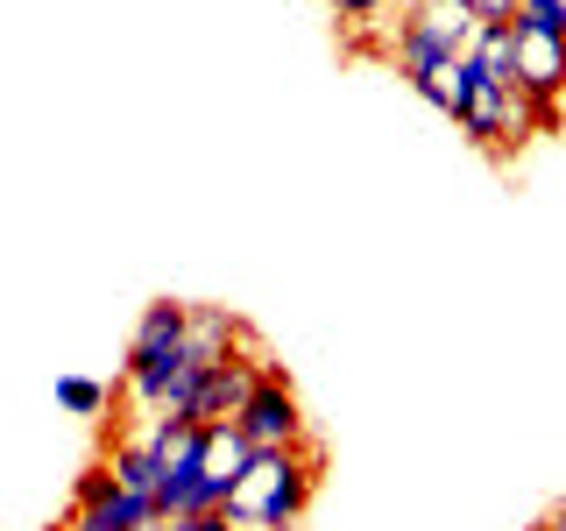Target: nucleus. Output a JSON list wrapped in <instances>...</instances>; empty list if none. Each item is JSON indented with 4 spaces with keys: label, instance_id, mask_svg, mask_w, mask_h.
<instances>
[{
    "label": "nucleus",
    "instance_id": "nucleus-1",
    "mask_svg": "<svg viewBox=\"0 0 566 531\" xmlns=\"http://www.w3.org/2000/svg\"><path fill=\"white\" fill-rule=\"evenodd\" d=\"M318 482H326V447L318 439H305V447H262V454H248V468L227 489V518L241 531H297Z\"/></svg>",
    "mask_w": 566,
    "mask_h": 531
},
{
    "label": "nucleus",
    "instance_id": "nucleus-2",
    "mask_svg": "<svg viewBox=\"0 0 566 531\" xmlns=\"http://www.w3.org/2000/svg\"><path fill=\"white\" fill-rule=\"evenodd\" d=\"M474 8L468 0H403L397 8V29H389V64L397 79H418V71H439V64H460L474 50Z\"/></svg>",
    "mask_w": 566,
    "mask_h": 531
},
{
    "label": "nucleus",
    "instance_id": "nucleus-3",
    "mask_svg": "<svg viewBox=\"0 0 566 531\" xmlns=\"http://www.w3.org/2000/svg\"><path fill=\"white\" fill-rule=\"evenodd\" d=\"M234 433L248 439V447H305L312 425H305V397H297V383L283 376V362H270L255 376V389H248V404L234 412Z\"/></svg>",
    "mask_w": 566,
    "mask_h": 531
},
{
    "label": "nucleus",
    "instance_id": "nucleus-4",
    "mask_svg": "<svg viewBox=\"0 0 566 531\" xmlns=\"http://www.w3.org/2000/svg\"><path fill=\"white\" fill-rule=\"evenodd\" d=\"M149 524H164V510H156L149 496H128V489H120L106 460H93V468L78 475L71 510L57 518V531H149Z\"/></svg>",
    "mask_w": 566,
    "mask_h": 531
},
{
    "label": "nucleus",
    "instance_id": "nucleus-5",
    "mask_svg": "<svg viewBox=\"0 0 566 531\" xmlns=\"http://www.w3.org/2000/svg\"><path fill=\"white\" fill-rule=\"evenodd\" d=\"M262 368H270V354H262L255 341H248L241 354H227L220 368H206V376L185 389L177 418H191V425H234V412L248 404V389H255V376H262Z\"/></svg>",
    "mask_w": 566,
    "mask_h": 531
},
{
    "label": "nucleus",
    "instance_id": "nucleus-6",
    "mask_svg": "<svg viewBox=\"0 0 566 531\" xmlns=\"http://www.w3.org/2000/svg\"><path fill=\"white\" fill-rule=\"evenodd\" d=\"M510 71H517V93H524L531 106H559V93H566V35H545V29L517 22Z\"/></svg>",
    "mask_w": 566,
    "mask_h": 531
},
{
    "label": "nucleus",
    "instance_id": "nucleus-7",
    "mask_svg": "<svg viewBox=\"0 0 566 531\" xmlns=\"http://www.w3.org/2000/svg\"><path fill=\"white\" fill-rule=\"evenodd\" d=\"M248 439L234 433V425H199V447H191V468H199V482L220 496V510H227V489H234V475L248 468Z\"/></svg>",
    "mask_w": 566,
    "mask_h": 531
},
{
    "label": "nucleus",
    "instance_id": "nucleus-8",
    "mask_svg": "<svg viewBox=\"0 0 566 531\" xmlns=\"http://www.w3.org/2000/svg\"><path fill=\"white\" fill-rule=\"evenodd\" d=\"M99 460L114 468V482L128 489V496H149V503H156V482H164V460H156V447H149L142 433H106Z\"/></svg>",
    "mask_w": 566,
    "mask_h": 531
},
{
    "label": "nucleus",
    "instance_id": "nucleus-9",
    "mask_svg": "<svg viewBox=\"0 0 566 531\" xmlns=\"http://www.w3.org/2000/svg\"><path fill=\"white\" fill-rule=\"evenodd\" d=\"M403 85H411L432 114L460 121V106H468V58H460V64H439V71H418V79H403Z\"/></svg>",
    "mask_w": 566,
    "mask_h": 531
},
{
    "label": "nucleus",
    "instance_id": "nucleus-10",
    "mask_svg": "<svg viewBox=\"0 0 566 531\" xmlns=\"http://www.w3.org/2000/svg\"><path fill=\"white\" fill-rule=\"evenodd\" d=\"M57 404H64L71 418H106L120 404V389L99 383V376H57Z\"/></svg>",
    "mask_w": 566,
    "mask_h": 531
},
{
    "label": "nucleus",
    "instance_id": "nucleus-11",
    "mask_svg": "<svg viewBox=\"0 0 566 531\" xmlns=\"http://www.w3.org/2000/svg\"><path fill=\"white\" fill-rule=\"evenodd\" d=\"M333 14H340L347 29H368V22H389V14L403 8V0H326Z\"/></svg>",
    "mask_w": 566,
    "mask_h": 531
},
{
    "label": "nucleus",
    "instance_id": "nucleus-12",
    "mask_svg": "<svg viewBox=\"0 0 566 531\" xmlns=\"http://www.w3.org/2000/svg\"><path fill=\"white\" fill-rule=\"evenodd\" d=\"M517 22L545 29V35H566V8H559V0H524V8H517Z\"/></svg>",
    "mask_w": 566,
    "mask_h": 531
},
{
    "label": "nucleus",
    "instance_id": "nucleus-13",
    "mask_svg": "<svg viewBox=\"0 0 566 531\" xmlns=\"http://www.w3.org/2000/svg\"><path fill=\"white\" fill-rule=\"evenodd\" d=\"M468 8H474V22H517L524 0H468Z\"/></svg>",
    "mask_w": 566,
    "mask_h": 531
},
{
    "label": "nucleus",
    "instance_id": "nucleus-14",
    "mask_svg": "<svg viewBox=\"0 0 566 531\" xmlns=\"http://www.w3.org/2000/svg\"><path fill=\"white\" fill-rule=\"evenodd\" d=\"M164 531H241V524L227 518V510H212V518H170Z\"/></svg>",
    "mask_w": 566,
    "mask_h": 531
},
{
    "label": "nucleus",
    "instance_id": "nucleus-15",
    "mask_svg": "<svg viewBox=\"0 0 566 531\" xmlns=\"http://www.w3.org/2000/svg\"><path fill=\"white\" fill-rule=\"evenodd\" d=\"M538 531H566V503H559V510H553V518H545Z\"/></svg>",
    "mask_w": 566,
    "mask_h": 531
},
{
    "label": "nucleus",
    "instance_id": "nucleus-16",
    "mask_svg": "<svg viewBox=\"0 0 566 531\" xmlns=\"http://www.w3.org/2000/svg\"><path fill=\"white\" fill-rule=\"evenodd\" d=\"M149 531H164V524H149Z\"/></svg>",
    "mask_w": 566,
    "mask_h": 531
},
{
    "label": "nucleus",
    "instance_id": "nucleus-17",
    "mask_svg": "<svg viewBox=\"0 0 566 531\" xmlns=\"http://www.w3.org/2000/svg\"><path fill=\"white\" fill-rule=\"evenodd\" d=\"M559 8H566V0H559Z\"/></svg>",
    "mask_w": 566,
    "mask_h": 531
}]
</instances>
